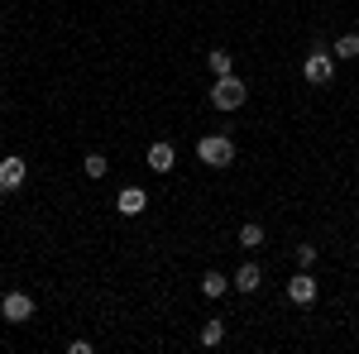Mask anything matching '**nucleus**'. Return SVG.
<instances>
[{
  "label": "nucleus",
  "mask_w": 359,
  "mask_h": 354,
  "mask_svg": "<svg viewBox=\"0 0 359 354\" xmlns=\"http://www.w3.org/2000/svg\"><path fill=\"white\" fill-rule=\"evenodd\" d=\"M196 163L201 168H230L235 163V139L230 135H201L196 139Z\"/></svg>",
  "instance_id": "f257e3e1"
},
{
  "label": "nucleus",
  "mask_w": 359,
  "mask_h": 354,
  "mask_svg": "<svg viewBox=\"0 0 359 354\" xmlns=\"http://www.w3.org/2000/svg\"><path fill=\"white\" fill-rule=\"evenodd\" d=\"M245 101H249V86H245V77L225 72V77H216V82H211V106H216V110H240Z\"/></svg>",
  "instance_id": "f03ea898"
},
{
  "label": "nucleus",
  "mask_w": 359,
  "mask_h": 354,
  "mask_svg": "<svg viewBox=\"0 0 359 354\" xmlns=\"http://www.w3.org/2000/svg\"><path fill=\"white\" fill-rule=\"evenodd\" d=\"M302 77L311 86H331L335 82V53L326 48V43H316L311 53H306V62H302Z\"/></svg>",
  "instance_id": "7ed1b4c3"
},
{
  "label": "nucleus",
  "mask_w": 359,
  "mask_h": 354,
  "mask_svg": "<svg viewBox=\"0 0 359 354\" xmlns=\"http://www.w3.org/2000/svg\"><path fill=\"white\" fill-rule=\"evenodd\" d=\"M0 316L15 321V326L34 321V297H29V292H5V297H0Z\"/></svg>",
  "instance_id": "20e7f679"
},
{
  "label": "nucleus",
  "mask_w": 359,
  "mask_h": 354,
  "mask_svg": "<svg viewBox=\"0 0 359 354\" xmlns=\"http://www.w3.org/2000/svg\"><path fill=\"white\" fill-rule=\"evenodd\" d=\"M29 177V163L20 154H10V158H0V196H10V191H20Z\"/></svg>",
  "instance_id": "39448f33"
},
{
  "label": "nucleus",
  "mask_w": 359,
  "mask_h": 354,
  "mask_svg": "<svg viewBox=\"0 0 359 354\" xmlns=\"http://www.w3.org/2000/svg\"><path fill=\"white\" fill-rule=\"evenodd\" d=\"M287 297L297 301V306H311V301L321 297V282H316V278H311V273H292V278H287Z\"/></svg>",
  "instance_id": "423d86ee"
},
{
  "label": "nucleus",
  "mask_w": 359,
  "mask_h": 354,
  "mask_svg": "<svg viewBox=\"0 0 359 354\" xmlns=\"http://www.w3.org/2000/svg\"><path fill=\"white\" fill-rule=\"evenodd\" d=\"M115 211H120V216H144V211H149V191L144 187H120L115 191Z\"/></svg>",
  "instance_id": "0eeeda50"
},
{
  "label": "nucleus",
  "mask_w": 359,
  "mask_h": 354,
  "mask_svg": "<svg viewBox=\"0 0 359 354\" xmlns=\"http://www.w3.org/2000/svg\"><path fill=\"white\" fill-rule=\"evenodd\" d=\"M230 287H235V292H259V287H264V268H259V264H254V259H245V264H240V273H235V278H230Z\"/></svg>",
  "instance_id": "6e6552de"
},
{
  "label": "nucleus",
  "mask_w": 359,
  "mask_h": 354,
  "mask_svg": "<svg viewBox=\"0 0 359 354\" xmlns=\"http://www.w3.org/2000/svg\"><path fill=\"white\" fill-rule=\"evenodd\" d=\"M149 168L168 177V172L177 168V149H172V144H149Z\"/></svg>",
  "instance_id": "1a4fd4ad"
},
{
  "label": "nucleus",
  "mask_w": 359,
  "mask_h": 354,
  "mask_svg": "<svg viewBox=\"0 0 359 354\" xmlns=\"http://www.w3.org/2000/svg\"><path fill=\"white\" fill-rule=\"evenodd\" d=\"M201 292H206L211 301L225 297V292H230V278H225V273H216V268H206V273H201Z\"/></svg>",
  "instance_id": "9d476101"
},
{
  "label": "nucleus",
  "mask_w": 359,
  "mask_h": 354,
  "mask_svg": "<svg viewBox=\"0 0 359 354\" xmlns=\"http://www.w3.org/2000/svg\"><path fill=\"white\" fill-rule=\"evenodd\" d=\"M206 67H211V77H225V72H235V53L230 48H211L206 53Z\"/></svg>",
  "instance_id": "9b49d317"
},
{
  "label": "nucleus",
  "mask_w": 359,
  "mask_h": 354,
  "mask_svg": "<svg viewBox=\"0 0 359 354\" xmlns=\"http://www.w3.org/2000/svg\"><path fill=\"white\" fill-rule=\"evenodd\" d=\"M331 53H335V62L345 57V62H359V34H340L331 43Z\"/></svg>",
  "instance_id": "f8f14e48"
},
{
  "label": "nucleus",
  "mask_w": 359,
  "mask_h": 354,
  "mask_svg": "<svg viewBox=\"0 0 359 354\" xmlns=\"http://www.w3.org/2000/svg\"><path fill=\"white\" fill-rule=\"evenodd\" d=\"M82 172L91 177V182H101V177L111 172V158H106V154H86V158H82Z\"/></svg>",
  "instance_id": "ddd939ff"
},
{
  "label": "nucleus",
  "mask_w": 359,
  "mask_h": 354,
  "mask_svg": "<svg viewBox=\"0 0 359 354\" xmlns=\"http://www.w3.org/2000/svg\"><path fill=\"white\" fill-rule=\"evenodd\" d=\"M201 345H206V350H216V345H225V321H221V316H211V321L201 326Z\"/></svg>",
  "instance_id": "4468645a"
},
{
  "label": "nucleus",
  "mask_w": 359,
  "mask_h": 354,
  "mask_svg": "<svg viewBox=\"0 0 359 354\" xmlns=\"http://www.w3.org/2000/svg\"><path fill=\"white\" fill-rule=\"evenodd\" d=\"M240 245H245V249L264 245V225H259V220H245V225H240Z\"/></svg>",
  "instance_id": "2eb2a0df"
},
{
  "label": "nucleus",
  "mask_w": 359,
  "mask_h": 354,
  "mask_svg": "<svg viewBox=\"0 0 359 354\" xmlns=\"http://www.w3.org/2000/svg\"><path fill=\"white\" fill-rule=\"evenodd\" d=\"M297 264L311 268V264H316V245H297Z\"/></svg>",
  "instance_id": "dca6fc26"
}]
</instances>
